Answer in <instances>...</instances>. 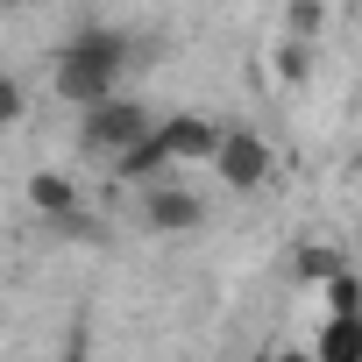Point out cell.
I'll use <instances>...</instances> for the list:
<instances>
[{"mask_svg":"<svg viewBox=\"0 0 362 362\" xmlns=\"http://www.w3.org/2000/svg\"><path fill=\"white\" fill-rule=\"evenodd\" d=\"M128 50H135V43H128L121 29H107V22H86L78 36H64L57 57H50V86H57V100H71L78 114L107 107L114 86H121V71H128Z\"/></svg>","mask_w":362,"mask_h":362,"instance_id":"1","label":"cell"},{"mask_svg":"<svg viewBox=\"0 0 362 362\" xmlns=\"http://www.w3.org/2000/svg\"><path fill=\"white\" fill-rule=\"evenodd\" d=\"M149 135H156V121H149V107H135V100H107V107L78 114V156L121 163V156H135Z\"/></svg>","mask_w":362,"mask_h":362,"instance_id":"2","label":"cell"},{"mask_svg":"<svg viewBox=\"0 0 362 362\" xmlns=\"http://www.w3.org/2000/svg\"><path fill=\"white\" fill-rule=\"evenodd\" d=\"M156 142H163L170 163H214L221 142H228V128L206 121V114H163V121H156Z\"/></svg>","mask_w":362,"mask_h":362,"instance_id":"3","label":"cell"},{"mask_svg":"<svg viewBox=\"0 0 362 362\" xmlns=\"http://www.w3.org/2000/svg\"><path fill=\"white\" fill-rule=\"evenodd\" d=\"M214 170H221V185H228V192H263V185H270V142L249 135V128H228Z\"/></svg>","mask_w":362,"mask_h":362,"instance_id":"4","label":"cell"},{"mask_svg":"<svg viewBox=\"0 0 362 362\" xmlns=\"http://www.w3.org/2000/svg\"><path fill=\"white\" fill-rule=\"evenodd\" d=\"M199 221H206V206L192 192H177V185H149L142 192V228H156V235H192Z\"/></svg>","mask_w":362,"mask_h":362,"instance_id":"5","label":"cell"},{"mask_svg":"<svg viewBox=\"0 0 362 362\" xmlns=\"http://www.w3.org/2000/svg\"><path fill=\"white\" fill-rule=\"evenodd\" d=\"M313 362H362V313H327Z\"/></svg>","mask_w":362,"mask_h":362,"instance_id":"6","label":"cell"},{"mask_svg":"<svg viewBox=\"0 0 362 362\" xmlns=\"http://www.w3.org/2000/svg\"><path fill=\"white\" fill-rule=\"evenodd\" d=\"M29 206L50 214V221H64V228L78 221V192H71V177H57V170H36L29 177Z\"/></svg>","mask_w":362,"mask_h":362,"instance_id":"7","label":"cell"},{"mask_svg":"<svg viewBox=\"0 0 362 362\" xmlns=\"http://www.w3.org/2000/svg\"><path fill=\"white\" fill-rule=\"evenodd\" d=\"M284 29H291V43H313L327 29V8H320V0H298V8L284 15Z\"/></svg>","mask_w":362,"mask_h":362,"instance_id":"8","label":"cell"},{"mask_svg":"<svg viewBox=\"0 0 362 362\" xmlns=\"http://www.w3.org/2000/svg\"><path fill=\"white\" fill-rule=\"evenodd\" d=\"M298 277H313V284H334V277H341V256H334V249H305V256H298Z\"/></svg>","mask_w":362,"mask_h":362,"instance_id":"9","label":"cell"},{"mask_svg":"<svg viewBox=\"0 0 362 362\" xmlns=\"http://www.w3.org/2000/svg\"><path fill=\"white\" fill-rule=\"evenodd\" d=\"M327 305H334V313H362V277H348V270H341V277L327 284Z\"/></svg>","mask_w":362,"mask_h":362,"instance_id":"10","label":"cell"},{"mask_svg":"<svg viewBox=\"0 0 362 362\" xmlns=\"http://www.w3.org/2000/svg\"><path fill=\"white\" fill-rule=\"evenodd\" d=\"M277 71H284V78L298 86V78L313 71V50H305V43H284V50H277Z\"/></svg>","mask_w":362,"mask_h":362,"instance_id":"11","label":"cell"},{"mask_svg":"<svg viewBox=\"0 0 362 362\" xmlns=\"http://www.w3.org/2000/svg\"><path fill=\"white\" fill-rule=\"evenodd\" d=\"M15 121H22V86L0 71V128H15Z\"/></svg>","mask_w":362,"mask_h":362,"instance_id":"12","label":"cell"},{"mask_svg":"<svg viewBox=\"0 0 362 362\" xmlns=\"http://www.w3.org/2000/svg\"><path fill=\"white\" fill-rule=\"evenodd\" d=\"M270 362H313V355H270Z\"/></svg>","mask_w":362,"mask_h":362,"instance_id":"13","label":"cell"}]
</instances>
